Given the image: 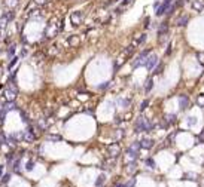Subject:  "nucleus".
Returning <instances> with one entry per match:
<instances>
[{"mask_svg": "<svg viewBox=\"0 0 204 187\" xmlns=\"http://www.w3.org/2000/svg\"><path fill=\"white\" fill-rule=\"evenodd\" d=\"M153 128V125L149 122L148 119H145V118H139L136 120V123H134V129H136V132H149L151 129Z\"/></svg>", "mask_w": 204, "mask_h": 187, "instance_id": "nucleus-1", "label": "nucleus"}, {"mask_svg": "<svg viewBox=\"0 0 204 187\" xmlns=\"http://www.w3.org/2000/svg\"><path fill=\"white\" fill-rule=\"evenodd\" d=\"M149 55H151V49H145V51H142L140 53H139V56L133 61V67L137 68V67H140V66H145V61H146V58H148Z\"/></svg>", "mask_w": 204, "mask_h": 187, "instance_id": "nucleus-2", "label": "nucleus"}, {"mask_svg": "<svg viewBox=\"0 0 204 187\" xmlns=\"http://www.w3.org/2000/svg\"><path fill=\"white\" fill-rule=\"evenodd\" d=\"M171 5H173V0H164L158 8H156V17H162L164 14H167L169 12V9L171 8Z\"/></svg>", "mask_w": 204, "mask_h": 187, "instance_id": "nucleus-3", "label": "nucleus"}, {"mask_svg": "<svg viewBox=\"0 0 204 187\" xmlns=\"http://www.w3.org/2000/svg\"><path fill=\"white\" fill-rule=\"evenodd\" d=\"M158 66V56L156 55H149L145 61V67L148 70H153V68Z\"/></svg>", "mask_w": 204, "mask_h": 187, "instance_id": "nucleus-4", "label": "nucleus"}, {"mask_svg": "<svg viewBox=\"0 0 204 187\" xmlns=\"http://www.w3.org/2000/svg\"><path fill=\"white\" fill-rule=\"evenodd\" d=\"M70 19H72L73 25H81L82 21H84V14L79 12V11H76V12H73V14L70 15Z\"/></svg>", "mask_w": 204, "mask_h": 187, "instance_id": "nucleus-5", "label": "nucleus"}, {"mask_svg": "<svg viewBox=\"0 0 204 187\" xmlns=\"http://www.w3.org/2000/svg\"><path fill=\"white\" fill-rule=\"evenodd\" d=\"M107 152H109V156L110 157H118L119 156V152H121V149H119V144H116V143H113V144H110L109 147H107Z\"/></svg>", "mask_w": 204, "mask_h": 187, "instance_id": "nucleus-6", "label": "nucleus"}, {"mask_svg": "<svg viewBox=\"0 0 204 187\" xmlns=\"http://www.w3.org/2000/svg\"><path fill=\"white\" fill-rule=\"evenodd\" d=\"M17 94H18V92L12 91V89H9V88H6V89L3 91V97H5V100H6V101H15Z\"/></svg>", "mask_w": 204, "mask_h": 187, "instance_id": "nucleus-7", "label": "nucleus"}, {"mask_svg": "<svg viewBox=\"0 0 204 187\" xmlns=\"http://www.w3.org/2000/svg\"><path fill=\"white\" fill-rule=\"evenodd\" d=\"M21 138L25 141V143H33L34 140H36V135H34L33 132L28 129V131H24V132H21Z\"/></svg>", "mask_w": 204, "mask_h": 187, "instance_id": "nucleus-8", "label": "nucleus"}, {"mask_svg": "<svg viewBox=\"0 0 204 187\" xmlns=\"http://www.w3.org/2000/svg\"><path fill=\"white\" fill-rule=\"evenodd\" d=\"M153 144H155V141H153L152 138H143V140H140V147H142V149L149 150V149L153 147Z\"/></svg>", "mask_w": 204, "mask_h": 187, "instance_id": "nucleus-9", "label": "nucleus"}, {"mask_svg": "<svg viewBox=\"0 0 204 187\" xmlns=\"http://www.w3.org/2000/svg\"><path fill=\"white\" fill-rule=\"evenodd\" d=\"M134 3V0H122V3H121V6L116 8V14H121V12H124V11H127L131 5Z\"/></svg>", "mask_w": 204, "mask_h": 187, "instance_id": "nucleus-10", "label": "nucleus"}, {"mask_svg": "<svg viewBox=\"0 0 204 187\" xmlns=\"http://www.w3.org/2000/svg\"><path fill=\"white\" fill-rule=\"evenodd\" d=\"M169 33V24L167 22H162L158 28V36H159V40H162V37H166Z\"/></svg>", "mask_w": 204, "mask_h": 187, "instance_id": "nucleus-11", "label": "nucleus"}, {"mask_svg": "<svg viewBox=\"0 0 204 187\" xmlns=\"http://www.w3.org/2000/svg\"><path fill=\"white\" fill-rule=\"evenodd\" d=\"M192 9L195 12L204 11V0H192Z\"/></svg>", "mask_w": 204, "mask_h": 187, "instance_id": "nucleus-12", "label": "nucleus"}, {"mask_svg": "<svg viewBox=\"0 0 204 187\" xmlns=\"http://www.w3.org/2000/svg\"><path fill=\"white\" fill-rule=\"evenodd\" d=\"M176 122V114H167L166 118H164V122H162V128H167V126H170Z\"/></svg>", "mask_w": 204, "mask_h": 187, "instance_id": "nucleus-13", "label": "nucleus"}, {"mask_svg": "<svg viewBox=\"0 0 204 187\" xmlns=\"http://www.w3.org/2000/svg\"><path fill=\"white\" fill-rule=\"evenodd\" d=\"M179 105H180L182 110H186L188 107H189V98H188L186 95H180L179 97Z\"/></svg>", "mask_w": 204, "mask_h": 187, "instance_id": "nucleus-14", "label": "nucleus"}, {"mask_svg": "<svg viewBox=\"0 0 204 187\" xmlns=\"http://www.w3.org/2000/svg\"><path fill=\"white\" fill-rule=\"evenodd\" d=\"M145 40H146V34H145V33L139 34V36L136 37V40H133V43H131V45H133L134 48H137V46H140V45H142Z\"/></svg>", "mask_w": 204, "mask_h": 187, "instance_id": "nucleus-15", "label": "nucleus"}, {"mask_svg": "<svg viewBox=\"0 0 204 187\" xmlns=\"http://www.w3.org/2000/svg\"><path fill=\"white\" fill-rule=\"evenodd\" d=\"M14 108H17V104H15V101H6L2 110H3L5 113H8V111H11V110H14Z\"/></svg>", "mask_w": 204, "mask_h": 187, "instance_id": "nucleus-16", "label": "nucleus"}, {"mask_svg": "<svg viewBox=\"0 0 204 187\" xmlns=\"http://www.w3.org/2000/svg\"><path fill=\"white\" fill-rule=\"evenodd\" d=\"M67 42L72 48H75V46H78V45L81 43V39H79V36H70L67 39Z\"/></svg>", "mask_w": 204, "mask_h": 187, "instance_id": "nucleus-17", "label": "nucleus"}, {"mask_svg": "<svg viewBox=\"0 0 204 187\" xmlns=\"http://www.w3.org/2000/svg\"><path fill=\"white\" fill-rule=\"evenodd\" d=\"M188 22H189V17H188V15H182L180 18H177V21H176V24H177L179 27H185Z\"/></svg>", "mask_w": 204, "mask_h": 187, "instance_id": "nucleus-18", "label": "nucleus"}, {"mask_svg": "<svg viewBox=\"0 0 204 187\" xmlns=\"http://www.w3.org/2000/svg\"><path fill=\"white\" fill-rule=\"evenodd\" d=\"M46 140H48V141H52V143H58V141H61V140H63V137H61V135H54V134H49V135L46 137Z\"/></svg>", "mask_w": 204, "mask_h": 187, "instance_id": "nucleus-19", "label": "nucleus"}, {"mask_svg": "<svg viewBox=\"0 0 204 187\" xmlns=\"http://www.w3.org/2000/svg\"><path fill=\"white\" fill-rule=\"evenodd\" d=\"M136 169H137V163L134 162V160H133V162H130V163L127 165V172H128V174H133Z\"/></svg>", "mask_w": 204, "mask_h": 187, "instance_id": "nucleus-20", "label": "nucleus"}, {"mask_svg": "<svg viewBox=\"0 0 204 187\" xmlns=\"http://www.w3.org/2000/svg\"><path fill=\"white\" fill-rule=\"evenodd\" d=\"M104 180H106V175H104V174H100V175L97 177V180H95V187H102L103 183H104Z\"/></svg>", "mask_w": 204, "mask_h": 187, "instance_id": "nucleus-21", "label": "nucleus"}, {"mask_svg": "<svg viewBox=\"0 0 204 187\" xmlns=\"http://www.w3.org/2000/svg\"><path fill=\"white\" fill-rule=\"evenodd\" d=\"M153 88V80L152 79H148V82H146V85H145V92L148 94V92H151Z\"/></svg>", "mask_w": 204, "mask_h": 187, "instance_id": "nucleus-22", "label": "nucleus"}, {"mask_svg": "<svg viewBox=\"0 0 204 187\" xmlns=\"http://www.w3.org/2000/svg\"><path fill=\"white\" fill-rule=\"evenodd\" d=\"M185 180L195 181V180H197V174H194V172H188V174H185Z\"/></svg>", "mask_w": 204, "mask_h": 187, "instance_id": "nucleus-23", "label": "nucleus"}, {"mask_svg": "<svg viewBox=\"0 0 204 187\" xmlns=\"http://www.w3.org/2000/svg\"><path fill=\"white\" fill-rule=\"evenodd\" d=\"M18 2H19V0H6V2H5V5H6V6H9V8H15V6L18 5Z\"/></svg>", "mask_w": 204, "mask_h": 187, "instance_id": "nucleus-24", "label": "nucleus"}, {"mask_svg": "<svg viewBox=\"0 0 204 187\" xmlns=\"http://www.w3.org/2000/svg\"><path fill=\"white\" fill-rule=\"evenodd\" d=\"M162 68H164L162 64H158L156 67L153 68V74H161V73H162Z\"/></svg>", "mask_w": 204, "mask_h": 187, "instance_id": "nucleus-25", "label": "nucleus"}, {"mask_svg": "<svg viewBox=\"0 0 204 187\" xmlns=\"http://www.w3.org/2000/svg\"><path fill=\"white\" fill-rule=\"evenodd\" d=\"M197 104H198L200 107H204V94H200V95H198V98H197Z\"/></svg>", "mask_w": 204, "mask_h": 187, "instance_id": "nucleus-26", "label": "nucleus"}, {"mask_svg": "<svg viewBox=\"0 0 204 187\" xmlns=\"http://www.w3.org/2000/svg\"><path fill=\"white\" fill-rule=\"evenodd\" d=\"M197 60H198V63L201 66H204V52H198L197 53Z\"/></svg>", "mask_w": 204, "mask_h": 187, "instance_id": "nucleus-27", "label": "nucleus"}, {"mask_svg": "<svg viewBox=\"0 0 204 187\" xmlns=\"http://www.w3.org/2000/svg\"><path fill=\"white\" fill-rule=\"evenodd\" d=\"M24 168H25V171H32L34 168V162H33V160H28V162L25 163V166H24Z\"/></svg>", "mask_w": 204, "mask_h": 187, "instance_id": "nucleus-28", "label": "nucleus"}, {"mask_svg": "<svg viewBox=\"0 0 204 187\" xmlns=\"http://www.w3.org/2000/svg\"><path fill=\"white\" fill-rule=\"evenodd\" d=\"M148 105H149V100H145V101H143L142 104H140V111H145Z\"/></svg>", "mask_w": 204, "mask_h": 187, "instance_id": "nucleus-29", "label": "nucleus"}, {"mask_svg": "<svg viewBox=\"0 0 204 187\" xmlns=\"http://www.w3.org/2000/svg\"><path fill=\"white\" fill-rule=\"evenodd\" d=\"M146 165H148V166H149V168H155V162H153L152 159H146Z\"/></svg>", "mask_w": 204, "mask_h": 187, "instance_id": "nucleus-30", "label": "nucleus"}, {"mask_svg": "<svg viewBox=\"0 0 204 187\" xmlns=\"http://www.w3.org/2000/svg\"><path fill=\"white\" fill-rule=\"evenodd\" d=\"M110 85H112V82H104L103 85H100V86H99V89H102V91H103V89H106V88H109V86H110Z\"/></svg>", "mask_w": 204, "mask_h": 187, "instance_id": "nucleus-31", "label": "nucleus"}, {"mask_svg": "<svg viewBox=\"0 0 204 187\" xmlns=\"http://www.w3.org/2000/svg\"><path fill=\"white\" fill-rule=\"evenodd\" d=\"M17 63H18V58H17V56H15V58H12V61H11V64H9V70H12V67H14Z\"/></svg>", "mask_w": 204, "mask_h": 187, "instance_id": "nucleus-32", "label": "nucleus"}, {"mask_svg": "<svg viewBox=\"0 0 204 187\" xmlns=\"http://www.w3.org/2000/svg\"><path fill=\"white\" fill-rule=\"evenodd\" d=\"M188 125H189V126H192V125H195V123H197V120H195V118H188Z\"/></svg>", "mask_w": 204, "mask_h": 187, "instance_id": "nucleus-33", "label": "nucleus"}, {"mask_svg": "<svg viewBox=\"0 0 204 187\" xmlns=\"http://www.w3.org/2000/svg\"><path fill=\"white\" fill-rule=\"evenodd\" d=\"M5 143H6V137H5L3 134H2V132H0V146H3Z\"/></svg>", "mask_w": 204, "mask_h": 187, "instance_id": "nucleus-34", "label": "nucleus"}, {"mask_svg": "<svg viewBox=\"0 0 204 187\" xmlns=\"http://www.w3.org/2000/svg\"><path fill=\"white\" fill-rule=\"evenodd\" d=\"M21 118H22V122H24V123H28V118L25 116L24 111H21Z\"/></svg>", "mask_w": 204, "mask_h": 187, "instance_id": "nucleus-35", "label": "nucleus"}, {"mask_svg": "<svg viewBox=\"0 0 204 187\" xmlns=\"http://www.w3.org/2000/svg\"><path fill=\"white\" fill-rule=\"evenodd\" d=\"M9 178H11V175H9V174H6V175L2 178V183H5V184H6V183L9 181Z\"/></svg>", "mask_w": 204, "mask_h": 187, "instance_id": "nucleus-36", "label": "nucleus"}, {"mask_svg": "<svg viewBox=\"0 0 204 187\" xmlns=\"http://www.w3.org/2000/svg\"><path fill=\"white\" fill-rule=\"evenodd\" d=\"M149 22H151V18H146V19H145V24H143V25H145V28H148V27H149Z\"/></svg>", "mask_w": 204, "mask_h": 187, "instance_id": "nucleus-37", "label": "nucleus"}, {"mask_svg": "<svg viewBox=\"0 0 204 187\" xmlns=\"http://www.w3.org/2000/svg\"><path fill=\"white\" fill-rule=\"evenodd\" d=\"M34 2H36L37 5H40V6H42V5H45V3H48V0H34Z\"/></svg>", "mask_w": 204, "mask_h": 187, "instance_id": "nucleus-38", "label": "nucleus"}, {"mask_svg": "<svg viewBox=\"0 0 204 187\" xmlns=\"http://www.w3.org/2000/svg\"><path fill=\"white\" fill-rule=\"evenodd\" d=\"M121 104H122V105H130V100H121Z\"/></svg>", "mask_w": 204, "mask_h": 187, "instance_id": "nucleus-39", "label": "nucleus"}, {"mask_svg": "<svg viewBox=\"0 0 204 187\" xmlns=\"http://www.w3.org/2000/svg\"><path fill=\"white\" fill-rule=\"evenodd\" d=\"M14 48H15V46H11V48H9V55H14Z\"/></svg>", "mask_w": 204, "mask_h": 187, "instance_id": "nucleus-40", "label": "nucleus"}, {"mask_svg": "<svg viewBox=\"0 0 204 187\" xmlns=\"http://www.w3.org/2000/svg\"><path fill=\"white\" fill-rule=\"evenodd\" d=\"M3 171H5V166H3V165H0V178H2V174H3Z\"/></svg>", "mask_w": 204, "mask_h": 187, "instance_id": "nucleus-41", "label": "nucleus"}, {"mask_svg": "<svg viewBox=\"0 0 204 187\" xmlns=\"http://www.w3.org/2000/svg\"><path fill=\"white\" fill-rule=\"evenodd\" d=\"M170 53H171V45H169V49L166 52V55H170Z\"/></svg>", "mask_w": 204, "mask_h": 187, "instance_id": "nucleus-42", "label": "nucleus"}, {"mask_svg": "<svg viewBox=\"0 0 204 187\" xmlns=\"http://www.w3.org/2000/svg\"><path fill=\"white\" fill-rule=\"evenodd\" d=\"M201 138H204V128H203V131H201Z\"/></svg>", "mask_w": 204, "mask_h": 187, "instance_id": "nucleus-43", "label": "nucleus"}, {"mask_svg": "<svg viewBox=\"0 0 204 187\" xmlns=\"http://www.w3.org/2000/svg\"><path fill=\"white\" fill-rule=\"evenodd\" d=\"M121 186H122V184H118V186H115V187H121Z\"/></svg>", "mask_w": 204, "mask_h": 187, "instance_id": "nucleus-44", "label": "nucleus"}, {"mask_svg": "<svg viewBox=\"0 0 204 187\" xmlns=\"http://www.w3.org/2000/svg\"><path fill=\"white\" fill-rule=\"evenodd\" d=\"M185 2H186V0H185Z\"/></svg>", "mask_w": 204, "mask_h": 187, "instance_id": "nucleus-45", "label": "nucleus"}]
</instances>
